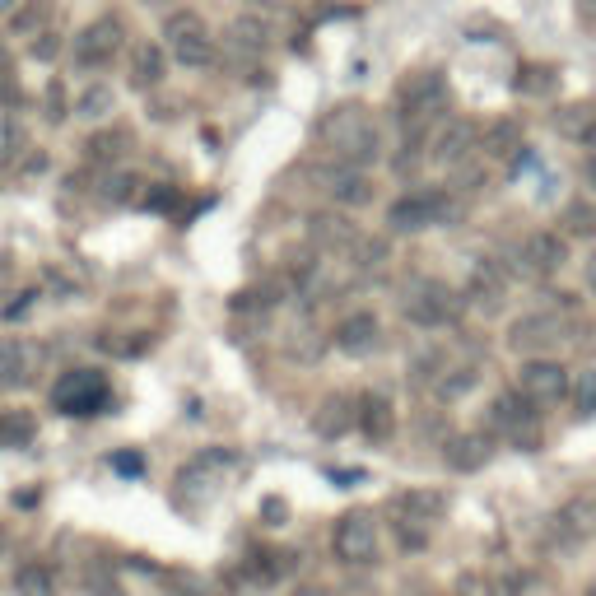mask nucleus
<instances>
[{
  "instance_id": "nucleus-1",
  "label": "nucleus",
  "mask_w": 596,
  "mask_h": 596,
  "mask_svg": "<svg viewBox=\"0 0 596 596\" xmlns=\"http://www.w3.org/2000/svg\"><path fill=\"white\" fill-rule=\"evenodd\" d=\"M317 145L340 163V168H368V163H378L382 154V136H378V122H373V112L359 108V103H340L331 108L317 122Z\"/></svg>"
},
{
  "instance_id": "nucleus-2",
  "label": "nucleus",
  "mask_w": 596,
  "mask_h": 596,
  "mask_svg": "<svg viewBox=\"0 0 596 596\" xmlns=\"http://www.w3.org/2000/svg\"><path fill=\"white\" fill-rule=\"evenodd\" d=\"M578 336V317L569 308H545V312H527V317H517L513 331H508V345L517 354H531V359H545V354L564 350L569 340Z\"/></svg>"
},
{
  "instance_id": "nucleus-3",
  "label": "nucleus",
  "mask_w": 596,
  "mask_h": 596,
  "mask_svg": "<svg viewBox=\"0 0 596 596\" xmlns=\"http://www.w3.org/2000/svg\"><path fill=\"white\" fill-rule=\"evenodd\" d=\"M396 103H401L406 131H410V136H420L424 126L443 117V108H447V80L438 75V70H420V75H410V80L401 84Z\"/></svg>"
},
{
  "instance_id": "nucleus-4",
  "label": "nucleus",
  "mask_w": 596,
  "mask_h": 596,
  "mask_svg": "<svg viewBox=\"0 0 596 596\" xmlns=\"http://www.w3.org/2000/svg\"><path fill=\"white\" fill-rule=\"evenodd\" d=\"M461 308H466V298L452 294L443 280H415V285L406 289V317L415 326H429V331L452 326L461 317Z\"/></svg>"
},
{
  "instance_id": "nucleus-5",
  "label": "nucleus",
  "mask_w": 596,
  "mask_h": 596,
  "mask_svg": "<svg viewBox=\"0 0 596 596\" xmlns=\"http://www.w3.org/2000/svg\"><path fill=\"white\" fill-rule=\"evenodd\" d=\"M108 378L98 368H70L66 378H56L52 387V406L61 415H98L108 406Z\"/></svg>"
},
{
  "instance_id": "nucleus-6",
  "label": "nucleus",
  "mask_w": 596,
  "mask_h": 596,
  "mask_svg": "<svg viewBox=\"0 0 596 596\" xmlns=\"http://www.w3.org/2000/svg\"><path fill=\"white\" fill-rule=\"evenodd\" d=\"M517 396L531 410L559 406L569 396V368L559 364V359H527V364L517 368Z\"/></svg>"
},
{
  "instance_id": "nucleus-7",
  "label": "nucleus",
  "mask_w": 596,
  "mask_h": 596,
  "mask_svg": "<svg viewBox=\"0 0 596 596\" xmlns=\"http://www.w3.org/2000/svg\"><path fill=\"white\" fill-rule=\"evenodd\" d=\"M331 550H336L340 564H350V569H364L378 559V527H373V517L368 513H345L331 531Z\"/></svg>"
},
{
  "instance_id": "nucleus-8",
  "label": "nucleus",
  "mask_w": 596,
  "mask_h": 596,
  "mask_svg": "<svg viewBox=\"0 0 596 596\" xmlns=\"http://www.w3.org/2000/svg\"><path fill=\"white\" fill-rule=\"evenodd\" d=\"M447 219H452L447 191H410V196H401L387 210V224L396 233H420V229H434V224H447Z\"/></svg>"
},
{
  "instance_id": "nucleus-9",
  "label": "nucleus",
  "mask_w": 596,
  "mask_h": 596,
  "mask_svg": "<svg viewBox=\"0 0 596 596\" xmlns=\"http://www.w3.org/2000/svg\"><path fill=\"white\" fill-rule=\"evenodd\" d=\"M163 38H168V47H173V56L182 66H210V61H215V42L205 33L201 14H191V10L173 14V19L163 24Z\"/></svg>"
},
{
  "instance_id": "nucleus-10",
  "label": "nucleus",
  "mask_w": 596,
  "mask_h": 596,
  "mask_svg": "<svg viewBox=\"0 0 596 596\" xmlns=\"http://www.w3.org/2000/svg\"><path fill=\"white\" fill-rule=\"evenodd\" d=\"M475 154H480V126L475 122H466V117H447V122L434 131V149H429V159L434 163L461 168V163H471Z\"/></svg>"
},
{
  "instance_id": "nucleus-11",
  "label": "nucleus",
  "mask_w": 596,
  "mask_h": 596,
  "mask_svg": "<svg viewBox=\"0 0 596 596\" xmlns=\"http://www.w3.org/2000/svg\"><path fill=\"white\" fill-rule=\"evenodd\" d=\"M517 261H522V271H527V275L545 280V275H555L559 266L569 261V243H564V233H555V229H536V233L522 238Z\"/></svg>"
},
{
  "instance_id": "nucleus-12",
  "label": "nucleus",
  "mask_w": 596,
  "mask_h": 596,
  "mask_svg": "<svg viewBox=\"0 0 596 596\" xmlns=\"http://www.w3.org/2000/svg\"><path fill=\"white\" fill-rule=\"evenodd\" d=\"M117 52H122V24H117L112 14L108 19H94V24L75 38V61H80V66H108Z\"/></svg>"
},
{
  "instance_id": "nucleus-13",
  "label": "nucleus",
  "mask_w": 596,
  "mask_h": 596,
  "mask_svg": "<svg viewBox=\"0 0 596 596\" xmlns=\"http://www.w3.org/2000/svg\"><path fill=\"white\" fill-rule=\"evenodd\" d=\"M382 340V322L373 312H350V317H340L336 322V350L350 354V359H364V354L378 350Z\"/></svg>"
},
{
  "instance_id": "nucleus-14",
  "label": "nucleus",
  "mask_w": 596,
  "mask_h": 596,
  "mask_svg": "<svg viewBox=\"0 0 596 596\" xmlns=\"http://www.w3.org/2000/svg\"><path fill=\"white\" fill-rule=\"evenodd\" d=\"M522 122L517 117H494V122L485 126V136H480V154L494 163L503 159H522Z\"/></svg>"
},
{
  "instance_id": "nucleus-15",
  "label": "nucleus",
  "mask_w": 596,
  "mask_h": 596,
  "mask_svg": "<svg viewBox=\"0 0 596 596\" xmlns=\"http://www.w3.org/2000/svg\"><path fill=\"white\" fill-rule=\"evenodd\" d=\"M392 508L406 522H415V527H434L438 517L447 513V494L443 489H406V494H396Z\"/></svg>"
},
{
  "instance_id": "nucleus-16",
  "label": "nucleus",
  "mask_w": 596,
  "mask_h": 596,
  "mask_svg": "<svg viewBox=\"0 0 596 596\" xmlns=\"http://www.w3.org/2000/svg\"><path fill=\"white\" fill-rule=\"evenodd\" d=\"M359 429H364L368 443H392L396 434V410L387 396H364L359 401Z\"/></svg>"
},
{
  "instance_id": "nucleus-17",
  "label": "nucleus",
  "mask_w": 596,
  "mask_h": 596,
  "mask_svg": "<svg viewBox=\"0 0 596 596\" xmlns=\"http://www.w3.org/2000/svg\"><path fill=\"white\" fill-rule=\"evenodd\" d=\"M555 131L573 145H596V103H569L555 112Z\"/></svg>"
},
{
  "instance_id": "nucleus-18",
  "label": "nucleus",
  "mask_w": 596,
  "mask_h": 596,
  "mask_svg": "<svg viewBox=\"0 0 596 596\" xmlns=\"http://www.w3.org/2000/svg\"><path fill=\"white\" fill-rule=\"evenodd\" d=\"M489 447H494V443H489V434L480 429V434H457L452 443L443 447V457H447L452 471H480V466L489 461Z\"/></svg>"
},
{
  "instance_id": "nucleus-19",
  "label": "nucleus",
  "mask_w": 596,
  "mask_h": 596,
  "mask_svg": "<svg viewBox=\"0 0 596 596\" xmlns=\"http://www.w3.org/2000/svg\"><path fill=\"white\" fill-rule=\"evenodd\" d=\"M354 424H359V410H354L350 396H326L322 410H317V420H312V429L322 438H340V434H350Z\"/></svg>"
},
{
  "instance_id": "nucleus-20",
  "label": "nucleus",
  "mask_w": 596,
  "mask_h": 596,
  "mask_svg": "<svg viewBox=\"0 0 596 596\" xmlns=\"http://www.w3.org/2000/svg\"><path fill=\"white\" fill-rule=\"evenodd\" d=\"M503 294H508V275H503V266L499 261H480L471 271V298L480 303V308H499L503 303Z\"/></svg>"
},
{
  "instance_id": "nucleus-21",
  "label": "nucleus",
  "mask_w": 596,
  "mask_h": 596,
  "mask_svg": "<svg viewBox=\"0 0 596 596\" xmlns=\"http://www.w3.org/2000/svg\"><path fill=\"white\" fill-rule=\"evenodd\" d=\"M312 243L322 252H340V247L359 243V233H354V224L345 215H312Z\"/></svg>"
},
{
  "instance_id": "nucleus-22",
  "label": "nucleus",
  "mask_w": 596,
  "mask_h": 596,
  "mask_svg": "<svg viewBox=\"0 0 596 596\" xmlns=\"http://www.w3.org/2000/svg\"><path fill=\"white\" fill-rule=\"evenodd\" d=\"M559 233H564V238H596V201L573 196V201L559 210Z\"/></svg>"
},
{
  "instance_id": "nucleus-23",
  "label": "nucleus",
  "mask_w": 596,
  "mask_h": 596,
  "mask_svg": "<svg viewBox=\"0 0 596 596\" xmlns=\"http://www.w3.org/2000/svg\"><path fill=\"white\" fill-rule=\"evenodd\" d=\"M331 196H336L340 205H368L373 201V182H368L364 168H336V177H331Z\"/></svg>"
},
{
  "instance_id": "nucleus-24",
  "label": "nucleus",
  "mask_w": 596,
  "mask_h": 596,
  "mask_svg": "<svg viewBox=\"0 0 596 596\" xmlns=\"http://www.w3.org/2000/svg\"><path fill=\"white\" fill-rule=\"evenodd\" d=\"M131 80H136L140 89H149V84L163 80V52L154 47V42H140L136 52H131Z\"/></svg>"
},
{
  "instance_id": "nucleus-25",
  "label": "nucleus",
  "mask_w": 596,
  "mask_h": 596,
  "mask_svg": "<svg viewBox=\"0 0 596 596\" xmlns=\"http://www.w3.org/2000/svg\"><path fill=\"white\" fill-rule=\"evenodd\" d=\"M229 47L233 52H261L266 47V24H257V19H238V24L229 28Z\"/></svg>"
},
{
  "instance_id": "nucleus-26",
  "label": "nucleus",
  "mask_w": 596,
  "mask_h": 596,
  "mask_svg": "<svg viewBox=\"0 0 596 596\" xmlns=\"http://www.w3.org/2000/svg\"><path fill=\"white\" fill-rule=\"evenodd\" d=\"M513 89L517 94H531V98L550 94V89H555V70L550 66H522L517 70V80H513Z\"/></svg>"
},
{
  "instance_id": "nucleus-27",
  "label": "nucleus",
  "mask_w": 596,
  "mask_h": 596,
  "mask_svg": "<svg viewBox=\"0 0 596 596\" xmlns=\"http://www.w3.org/2000/svg\"><path fill=\"white\" fill-rule=\"evenodd\" d=\"M38 434V424L28 415H0V447H28Z\"/></svg>"
},
{
  "instance_id": "nucleus-28",
  "label": "nucleus",
  "mask_w": 596,
  "mask_h": 596,
  "mask_svg": "<svg viewBox=\"0 0 596 596\" xmlns=\"http://www.w3.org/2000/svg\"><path fill=\"white\" fill-rule=\"evenodd\" d=\"M475 387V368H447L443 378L434 382L438 401H457V396H466Z\"/></svg>"
},
{
  "instance_id": "nucleus-29",
  "label": "nucleus",
  "mask_w": 596,
  "mask_h": 596,
  "mask_svg": "<svg viewBox=\"0 0 596 596\" xmlns=\"http://www.w3.org/2000/svg\"><path fill=\"white\" fill-rule=\"evenodd\" d=\"M14 587H19V596H56L52 592V573L42 569V564H24L19 578H14Z\"/></svg>"
},
{
  "instance_id": "nucleus-30",
  "label": "nucleus",
  "mask_w": 596,
  "mask_h": 596,
  "mask_svg": "<svg viewBox=\"0 0 596 596\" xmlns=\"http://www.w3.org/2000/svg\"><path fill=\"white\" fill-rule=\"evenodd\" d=\"M24 345H19V340H5V345H0V382H19L24 378Z\"/></svg>"
},
{
  "instance_id": "nucleus-31",
  "label": "nucleus",
  "mask_w": 596,
  "mask_h": 596,
  "mask_svg": "<svg viewBox=\"0 0 596 596\" xmlns=\"http://www.w3.org/2000/svg\"><path fill=\"white\" fill-rule=\"evenodd\" d=\"M108 108H112V89H103V84L80 98V117H89V122H94V117H108Z\"/></svg>"
},
{
  "instance_id": "nucleus-32",
  "label": "nucleus",
  "mask_w": 596,
  "mask_h": 596,
  "mask_svg": "<svg viewBox=\"0 0 596 596\" xmlns=\"http://www.w3.org/2000/svg\"><path fill=\"white\" fill-rule=\"evenodd\" d=\"M573 406L583 410V415H596V368L573 382Z\"/></svg>"
},
{
  "instance_id": "nucleus-33",
  "label": "nucleus",
  "mask_w": 596,
  "mask_h": 596,
  "mask_svg": "<svg viewBox=\"0 0 596 596\" xmlns=\"http://www.w3.org/2000/svg\"><path fill=\"white\" fill-rule=\"evenodd\" d=\"M47 14H52V0H33L28 10L14 14V33H28V28H38L42 19H47Z\"/></svg>"
},
{
  "instance_id": "nucleus-34",
  "label": "nucleus",
  "mask_w": 596,
  "mask_h": 596,
  "mask_svg": "<svg viewBox=\"0 0 596 596\" xmlns=\"http://www.w3.org/2000/svg\"><path fill=\"white\" fill-rule=\"evenodd\" d=\"M122 145H126V131H108V136L89 140V154L94 159H112V154H122Z\"/></svg>"
},
{
  "instance_id": "nucleus-35",
  "label": "nucleus",
  "mask_w": 596,
  "mask_h": 596,
  "mask_svg": "<svg viewBox=\"0 0 596 596\" xmlns=\"http://www.w3.org/2000/svg\"><path fill=\"white\" fill-rule=\"evenodd\" d=\"M47 117H52V122H61V117H66V94H61V84H52V89H47Z\"/></svg>"
},
{
  "instance_id": "nucleus-36",
  "label": "nucleus",
  "mask_w": 596,
  "mask_h": 596,
  "mask_svg": "<svg viewBox=\"0 0 596 596\" xmlns=\"http://www.w3.org/2000/svg\"><path fill=\"white\" fill-rule=\"evenodd\" d=\"M56 52H61V38H56V33H42V42H33V56H38V61H52Z\"/></svg>"
},
{
  "instance_id": "nucleus-37",
  "label": "nucleus",
  "mask_w": 596,
  "mask_h": 596,
  "mask_svg": "<svg viewBox=\"0 0 596 596\" xmlns=\"http://www.w3.org/2000/svg\"><path fill=\"white\" fill-rule=\"evenodd\" d=\"M145 205H154V210H173V205H177V191H173V187L149 191V196H145Z\"/></svg>"
},
{
  "instance_id": "nucleus-38",
  "label": "nucleus",
  "mask_w": 596,
  "mask_h": 596,
  "mask_svg": "<svg viewBox=\"0 0 596 596\" xmlns=\"http://www.w3.org/2000/svg\"><path fill=\"white\" fill-rule=\"evenodd\" d=\"M136 187H140L136 177H112V191H108V196H112V201H131V191H136Z\"/></svg>"
},
{
  "instance_id": "nucleus-39",
  "label": "nucleus",
  "mask_w": 596,
  "mask_h": 596,
  "mask_svg": "<svg viewBox=\"0 0 596 596\" xmlns=\"http://www.w3.org/2000/svg\"><path fill=\"white\" fill-rule=\"evenodd\" d=\"M112 466H117L122 475H140V471H145V461H140L136 452H122V457H112Z\"/></svg>"
},
{
  "instance_id": "nucleus-40",
  "label": "nucleus",
  "mask_w": 596,
  "mask_h": 596,
  "mask_svg": "<svg viewBox=\"0 0 596 596\" xmlns=\"http://www.w3.org/2000/svg\"><path fill=\"white\" fill-rule=\"evenodd\" d=\"M359 257H364V266H378V257H387V243H364Z\"/></svg>"
},
{
  "instance_id": "nucleus-41",
  "label": "nucleus",
  "mask_w": 596,
  "mask_h": 596,
  "mask_svg": "<svg viewBox=\"0 0 596 596\" xmlns=\"http://www.w3.org/2000/svg\"><path fill=\"white\" fill-rule=\"evenodd\" d=\"M261 513H266L275 527H280V522H285V503H280V499H266V503H261Z\"/></svg>"
},
{
  "instance_id": "nucleus-42",
  "label": "nucleus",
  "mask_w": 596,
  "mask_h": 596,
  "mask_svg": "<svg viewBox=\"0 0 596 596\" xmlns=\"http://www.w3.org/2000/svg\"><path fill=\"white\" fill-rule=\"evenodd\" d=\"M28 303H33V294H24L19 303H10V308H5V322H19V317L28 312Z\"/></svg>"
},
{
  "instance_id": "nucleus-43",
  "label": "nucleus",
  "mask_w": 596,
  "mask_h": 596,
  "mask_svg": "<svg viewBox=\"0 0 596 596\" xmlns=\"http://www.w3.org/2000/svg\"><path fill=\"white\" fill-rule=\"evenodd\" d=\"M587 289H592V294H596V252H592V257H587Z\"/></svg>"
},
{
  "instance_id": "nucleus-44",
  "label": "nucleus",
  "mask_w": 596,
  "mask_h": 596,
  "mask_svg": "<svg viewBox=\"0 0 596 596\" xmlns=\"http://www.w3.org/2000/svg\"><path fill=\"white\" fill-rule=\"evenodd\" d=\"M294 596H331V592H326V587H298Z\"/></svg>"
},
{
  "instance_id": "nucleus-45",
  "label": "nucleus",
  "mask_w": 596,
  "mask_h": 596,
  "mask_svg": "<svg viewBox=\"0 0 596 596\" xmlns=\"http://www.w3.org/2000/svg\"><path fill=\"white\" fill-rule=\"evenodd\" d=\"M587 182H592V187H596V154H592V159H587Z\"/></svg>"
},
{
  "instance_id": "nucleus-46",
  "label": "nucleus",
  "mask_w": 596,
  "mask_h": 596,
  "mask_svg": "<svg viewBox=\"0 0 596 596\" xmlns=\"http://www.w3.org/2000/svg\"><path fill=\"white\" fill-rule=\"evenodd\" d=\"M5 550H10V536H5V531H0V559H5Z\"/></svg>"
},
{
  "instance_id": "nucleus-47",
  "label": "nucleus",
  "mask_w": 596,
  "mask_h": 596,
  "mask_svg": "<svg viewBox=\"0 0 596 596\" xmlns=\"http://www.w3.org/2000/svg\"><path fill=\"white\" fill-rule=\"evenodd\" d=\"M0 70H5V52H0Z\"/></svg>"
}]
</instances>
